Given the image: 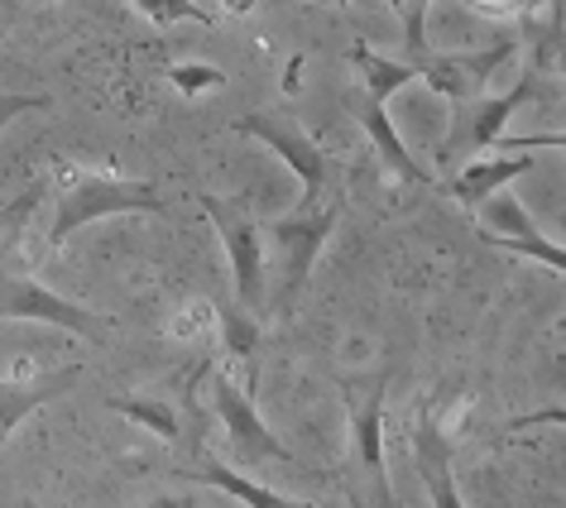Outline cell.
I'll return each instance as SVG.
<instances>
[{
  "instance_id": "1",
  "label": "cell",
  "mask_w": 566,
  "mask_h": 508,
  "mask_svg": "<svg viewBox=\"0 0 566 508\" xmlns=\"http://www.w3.org/2000/svg\"><path fill=\"white\" fill-rule=\"evenodd\" d=\"M125 211H145V216H164L168 202L149 182L130 178H106V173H77L67 178L59 197H53V221H49V245L63 250L82 225L102 221V216H125Z\"/></svg>"
},
{
  "instance_id": "2",
  "label": "cell",
  "mask_w": 566,
  "mask_h": 508,
  "mask_svg": "<svg viewBox=\"0 0 566 508\" xmlns=\"http://www.w3.org/2000/svg\"><path fill=\"white\" fill-rule=\"evenodd\" d=\"M336 216H342V207L327 202V207H303L274 225H260L264 231V264L274 260V269H279V293H274L279 317H289L293 307H298L307 278H313L317 254L327 250V240L336 231Z\"/></svg>"
},
{
  "instance_id": "3",
  "label": "cell",
  "mask_w": 566,
  "mask_h": 508,
  "mask_svg": "<svg viewBox=\"0 0 566 508\" xmlns=\"http://www.w3.org/2000/svg\"><path fill=\"white\" fill-rule=\"evenodd\" d=\"M0 321H49V327L67 336H87V341H102V336L116 331L111 317L39 284L34 269L20 260V250L0 254Z\"/></svg>"
},
{
  "instance_id": "4",
  "label": "cell",
  "mask_w": 566,
  "mask_h": 508,
  "mask_svg": "<svg viewBox=\"0 0 566 508\" xmlns=\"http://www.w3.org/2000/svg\"><path fill=\"white\" fill-rule=\"evenodd\" d=\"M207 379H211V408H217V417H221V427H226V436H231V446H235L240 461H245V465H283V470L303 465L274 432L264 427L260 408H254V393H250L254 379L245 389V384H235L226 370H211V364H207Z\"/></svg>"
},
{
  "instance_id": "5",
  "label": "cell",
  "mask_w": 566,
  "mask_h": 508,
  "mask_svg": "<svg viewBox=\"0 0 566 508\" xmlns=\"http://www.w3.org/2000/svg\"><path fill=\"white\" fill-rule=\"evenodd\" d=\"M197 207H202V216L217 225V235L226 245L231 278H235V303L264 317V231L235 202H226V197L202 192L197 197Z\"/></svg>"
},
{
  "instance_id": "6",
  "label": "cell",
  "mask_w": 566,
  "mask_h": 508,
  "mask_svg": "<svg viewBox=\"0 0 566 508\" xmlns=\"http://www.w3.org/2000/svg\"><path fill=\"white\" fill-rule=\"evenodd\" d=\"M231 130L250 135V139H264V145L303 178V207L322 202V188H327V149H322L293 116H283V110H254V116L231 120Z\"/></svg>"
},
{
  "instance_id": "7",
  "label": "cell",
  "mask_w": 566,
  "mask_h": 508,
  "mask_svg": "<svg viewBox=\"0 0 566 508\" xmlns=\"http://www.w3.org/2000/svg\"><path fill=\"white\" fill-rule=\"evenodd\" d=\"M523 44V30H504L494 44L485 49H471V53H442V59H422L418 63V77L428 82L432 92H442L451 106L457 102H471V96H480L490 87V77L500 73V63H509Z\"/></svg>"
},
{
  "instance_id": "8",
  "label": "cell",
  "mask_w": 566,
  "mask_h": 508,
  "mask_svg": "<svg viewBox=\"0 0 566 508\" xmlns=\"http://www.w3.org/2000/svg\"><path fill=\"white\" fill-rule=\"evenodd\" d=\"M385 389H389V370H379L370 384H346V413H350V432H356V456L370 475V494L375 504H394L389 475H385Z\"/></svg>"
},
{
  "instance_id": "9",
  "label": "cell",
  "mask_w": 566,
  "mask_h": 508,
  "mask_svg": "<svg viewBox=\"0 0 566 508\" xmlns=\"http://www.w3.org/2000/svg\"><path fill=\"white\" fill-rule=\"evenodd\" d=\"M480 221H485V231H490L480 240L504 245L514 254H528V260L552 264V269H566V250L557 245V240H547L543 231H537V221L528 216V207H523L518 197H504V188L490 192L485 202H480Z\"/></svg>"
},
{
  "instance_id": "10",
  "label": "cell",
  "mask_w": 566,
  "mask_h": 508,
  "mask_svg": "<svg viewBox=\"0 0 566 508\" xmlns=\"http://www.w3.org/2000/svg\"><path fill=\"white\" fill-rule=\"evenodd\" d=\"M408 456H413L432 504L461 508V489H457V475H451V436L442 432V422L432 417L428 403L418 408V427H413V442H408Z\"/></svg>"
},
{
  "instance_id": "11",
  "label": "cell",
  "mask_w": 566,
  "mask_h": 508,
  "mask_svg": "<svg viewBox=\"0 0 566 508\" xmlns=\"http://www.w3.org/2000/svg\"><path fill=\"white\" fill-rule=\"evenodd\" d=\"M82 379V364H63L53 374H15V379H0V451H6L10 432L20 427L34 408H44L53 399H63Z\"/></svg>"
},
{
  "instance_id": "12",
  "label": "cell",
  "mask_w": 566,
  "mask_h": 508,
  "mask_svg": "<svg viewBox=\"0 0 566 508\" xmlns=\"http://www.w3.org/2000/svg\"><path fill=\"white\" fill-rule=\"evenodd\" d=\"M543 92L537 87V77H523L514 92H504V96H471V102H457V135H465V145L471 149H494V139H500V130H504V120L514 116V110L523 106V102H533V96ZM451 135V139H457Z\"/></svg>"
},
{
  "instance_id": "13",
  "label": "cell",
  "mask_w": 566,
  "mask_h": 508,
  "mask_svg": "<svg viewBox=\"0 0 566 508\" xmlns=\"http://www.w3.org/2000/svg\"><path fill=\"white\" fill-rule=\"evenodd\" d=\"M537 168V159H533V149H518V159H475V163H465L457 178L447 182V192L457 197L461 207H480L490 192H500V188H509L514 178H523V173H533Z\"/></svg>"
},
{
  "instance_id": "14",
  "label": "cell",
  "mask_w": 566,
  "mask_h": 508,
  "mask_svg": "<svg viewBox=\"0 0 566 508\" xmlns=\"http://www.w3.org/2000/svg\"><path fill=\"white\" fill-rule=\"evenodd\" d=\"M360 125H365V135H370V145L379 149V159H385L389 173H399L403 182H418V188H432V173L413 159V154H408L403 135L394 130V120H389L385 102H375V96H370V102L360 106Z\"/></svg>"
},
{
  "instance_id": "15",
  "label": "cell",
  "mask_w": 566,
  "mask_h": 508,
  "mask_svg": "<svg viewBox=\"0 0 566 508\" xmlns=\"http://www.w3.org/2000/svg\"><path fill=\"white\" fill-rule=\"evenodd\" d=\"M174 479H188V485L221 489V494H231V499H240V504H260V508H283V504H289L279 489H269V485H260V479H250V475H235L231 465H221V461L174 465Z\"/></svg>"
},
{
  "instance_id": "16",
  "label": "cell",
  "mask_w": 566,
  "mask_h": 508,
  "mask_svg": "<svg viewBox=\"0 0 566 508\" xmlns=\"http://www.w3.org/2000/svg\"><path fill=\"white\" fill-rule=\"evenodd\" d=\"M217 321H221V346L226 356L235 360H260V346H264V327H260V313H250V307H240L235 298L217 307Z\"/></svg>"
},
{
  "instance_id": "17",
  "label": "cell",
  "mask_w": 566,
  "mask_h": 508,
  "mask_svg": "<svg viewBox=\"0 0 566 508\" xmlns=\"http://www.w3.org/2000/svg\"><path fill=\"white\" fill-rule=\"evenodd\" d=\"M350 63L365 73V96H375V102H389V96L399 92L403 82H418V67L413 63L379 59V53L365 49V44H350Z\"/></svg>"
},
{
  "instance_id": "18",
  "label": "cell",
  "mask_w": 566,
  "mask_h": 508,
  "mask_svg": "<svg viewBox=\"0 0 566 508\" xmlns=\"http://www.w3.org/2000/svg\"><path fill=\"white\" fill-rule=\"evenodd\" d=\"M44 197H49V182H34V188H24L20 197H10V202L0 207V254L24 245V235H30V225L39 216V207H44Z\"/></svg>"
},
{
  "instance_id": "19",
  "label": "cell",
  "mask_w": 566,
  "mask_h": 508,
  "mask_svg": "<svg viewBox=\"0 0 566 508\" xmlns=\"http://www.w3.org/2000/svg\"><path fill=\"white\" fill-rule=\"evenodd\" d=\"M120 417H130L135 427H149L159 442H182V413L164 399H111Z\"/></svg>"
},
{
  "instance_id": "20",
  "label": "cell",
  "mask_w": 566,
  "mask_h": 508,
  "mask_svg": "<svg viewBox=\"0 0 566 508\" xmlns=\"http://www.w3.org/2000/svg\"><path fill=\"white\" fill-rule=\"evenodd\" d=\"M399 24H403V53H408V63H422L428 59V0H399Z\"/></svg>"
},
{
  "instance_id": "21",
  "label": "cell",
  "mask_w": 566,
  "mask_h": 508,
  "mask_svg": "<svg viewBox=\"0 0 566 508\" xmlns=\"http://www.w3.org/2000/svg\"><path fill=\"white\" fill-rule=\"evenodd\" d=\"M168 82H174L182 96H202L211 87H221L226 73H221V67H211V63H174V67H168Z\"/></svg>"
},
{
  "instance_id": "22",
  "label": "cell",
  "mask_w": 566,
  "mask_h": 508,
  "mask_svg": "<svg viewBox=\"0 0 566 508\" xmlns=\"http://www.w3.org/2000/svg\"><path fill=\"white\" fill-rule=\"evenodd\" d=\"M53 96H24V92H0V130H6L10 120L30 116V110H49Z\"/></svg>"
},
{
  "instance_id": "23",
  "label": "cell",
  "mask_w": 566,
  "mask_h": 508,
  "mask_svg": "<svg viewBox=\"0 0 566 508\" xmlns=\"http://www.w3.org/2000/svg\"><path fill=\"white\" fill-rule=\"evenodd\" d=\"M164 15H168V24L174 20H192V24H217V15H211L207 6H192V0H164Z\"/></svg>"
},
{
  "instance_id": "24",
  "label": "cell",
  "mask_w": 566,
  "mask_h": 508,
  "mask_svg": "<svg viewBox=\"0 0 566 508\" xmlns=\"http://www.w3.org/2000/svg\"><path fill=\"white\" fill-rule=\"evenodd\" d=\"M135 6H139V10H145V15H149L154 24H159V30H168V15H164V0H135Z\"/></svg>"
},
{
  "instance_id": "25",
  "label": "cell",
  "mask_w": 566,
  "mask_h": 508,
  "mask_svg": "<svg viewBox=\"0 0 566 508\" xmlns=\"http://www.w3.org/2000/svg\"><path fill=\"white\" fill-rule=\"evenodd\" d=\"M385 6H394V10H399V0H385Z\"/></svg>"
}]
</instances>
